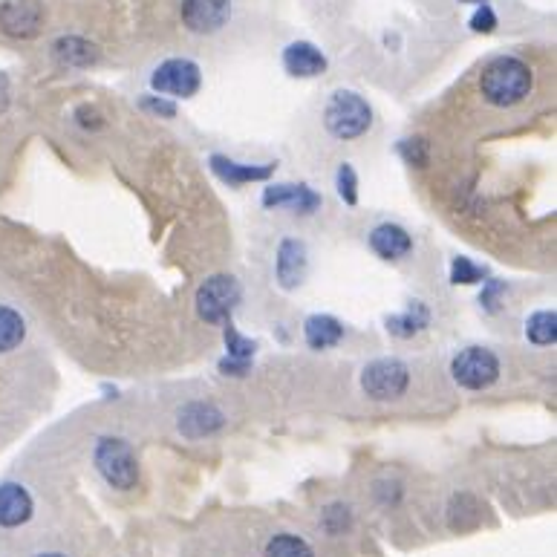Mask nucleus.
I'll use <instances>...</instances> for the list:
<instances>
[{
    "instance_id": "1",
    "label": "nucleus",
    "mask_w": 557,
    "mask_h": 557,
    "mask_svg": "<svg viewBox=\"0 0 557 557\" xmlns=\"http://www.w3.org/2000/svg\"><path fill=\"white\" fill-rule=\"evenodd\" d=\"M482 99L494 107H514L532 93V70L520 58H494L480 76Z\"/></svg>"
},
{
    "instance_id": "2",
    "label": "nucleus",
    "mask_w": 557,
    "mask_h": 557,
    "mask_svg": "<svg viewBox=\"0 0 557 557\" xmlns=\"http://www.w3.org/2000/svg\"><path fill=\"white\" fill-rule=\"evenodd\" d=\"M324 125H327V130L335 139L350 142V139L364 136L373 127V107L353 90H338V93H332V99L327 102Z\"/></svg>"
},
{
    "instance_id": "3",
    "label": "nucleus",
    "mask_w": 557,
    "mask_h": 557,
    "mask_svg": "<svg viewBox=\"0 0 557 557\" xmlns=\"http://www.w3.org/2000/svg\"><path fill=\"white\" fill-rule=\"evenodd\" d=\"M93 465L116 491H130L139 482V462L133 448L119 436H104L93 448Z\"/></svg>"
},
{
    "instance_id": "4",
    "label": "nucleus",
    "mask_w": 557,
    "mask_h": 557,
    "mask_svg": "<svg viewBox=\"0 0 557 557\" xmlns=\"http://www.w3.org/2000/svg\"><path fill=\"white\" fill-rule=\"evenodd\" d=\"M243 301V289L231 275H214L197 289V315L205 324H226Z\"/></svg>"
},
{
    "instance_id": "5",
    "label": "nucleus",
    "mask_w": 557,
    "mask_h": 557,
    "mask_svg": "<svg viewBox=\"0 0 557 557\" xmlns=\"http://www.w3.org/2000/svg\"><path fill=\"white\" fill-rule=\"evenodd\" d=\"M407 387H410V370L396 358H379L367 364L361 373V390L376 402H393L405 396Z\"/></svg>"
},
{
    "instance_id": "6",
    "label": "nucleus",
    "mask_w": 557,
    "mask_h": 557,
    "mask_svg": "<svg viewBox=\"0 0 557 557\" xmlns=\"http://www.w3.org/2000/svg\"><path fill=\"white\" fill-rule=\"evenodd\" d=\"M451 376L465 390H485L500 379V358L485 347H468L454 355Z\"/></svg>"
},
{
    "instance_id": "7",
    "label": "nucleus",
    "mask_w": 557,
    "mask_h": 557,
    "mask_svg": "<svg viewBox=\"0 0 557 557\" xmlns=\"http://www.w3.org/2000/svg\"><path fill=\"white\" fill-rule=\"evenodd\" d=\"M151 87L159 96H174V99H191L203 87V73L194 61L188 58H168L162 61L151 76Z\"/></svg>"
},
{
    "instance_id": "8",
    "label": "nucleus",
    "mask_w": 557,
    "mask_h": 557,
    "mask_svg": "<svg viewBox=\"0 0 557 557\" xmlns=\"http://www.w3.org/2000/svg\"><path fill=\"white\" fill-rule=\"evenodd\" d=\"M44 26L41 0H3L0 3V32L9 38H35Z\"/></svg>"
},
{
    "instance_id": "9",
    "label": "nucleus",
    "mask_w": 557,
    "mask_h": 557,
    "mask_svg": "<svg viewBox=\"0 0 557 557\" xmlns=\"http://www.w3.org/2000/svg\"><path fill=\"white\" fill-rule=\"evenodd\" d=\"M231 18V0H182V24L197 35H214Z\"/></svg>"
},
{
    "instance_id": "10",
    "label": "nucleus",
    "mask_w": 557,
    "mask_h": 557,
    "mask_svg": "<svg viewBox=\"0 0 557 557\" xmlns=\"http://www.w3.org/2000/svg\"><path fill=\"white\" fill-rule=\"evenodd\" d=\"M306 269H309L306 246L295 237H286L278 246V257H275V275H278L280 289H286V292L298 289L304 283Z\"/></svg>"
},
{
    "instance_id": "11",
    "label": "nucleus",
    "mask_w": 557,
    "mask_h": 557,
    "mask_svg": "<svg viewBox=\"0 0 557 557\" xmlns=\"http://www.w3.org/2000/svg\"><path fill=\"white\" fill-rule=\"evenodd\" d=\"M226 425L223 410L208 402H191L177 413V428L185 439H205Z\"/></svg>"
},
{
    "instance_id": "12",
    "label": "nucleus",
    "mask_w": 557,
    "mask_h": 557,
    "mask_svg": "<svg viewBox=\"0 0 557 557\" xmlns=\"http://www.w3.org/2000/svg\"><path fill=\"white\" fill-rule=\"evenodd\" d=\"M260 203L266 208H289L298 214H312L321 208V194H315L309 185H292V182H280V185H269L260 197Z\"/></svg>"
},
{
    "instance_id": "13",
    "label": "nucleus",
    "mask_w": 557,
    "mask_h": 557,
    "mask_svg": "<svg viewBox=\"0 0 557 557\" xmlns=\"http://www.w3.org/2000/svg\"><path fill=\"white\" fill-rule=\"evenodd\" d=\"M32 494L21 482H3L0 485V529H18L32 520Z\"/></svg>"
},
{
    "instance_id": "14",
    "label": "nucleus",
    "mask_w": 557,
    "mask_h": 557,
    "mask_svg": "<svg viewBox=\"0 0 557 557\" xmlns=\"http://www.w3.org/2000/svg\"><path fill=\"white\" fill-rule=\"evenodd\" d=\"M283 67L295 78H315L327 70V55L309 41H295L283 50Z\"/></svg>"
},
{
    "instance_id": "15",
    "label": "nucleus",
    "mask_w": 557,
    "mask_h": 557,
    "mask_svg": "<svg viewBox=\"0 0 557 557\" xmlns=\"http://www.w3.org/2000/svg\"><path fill=\"white\" fill-rule=\"evenodd\" d=\"M367 243H370V249L379 254L381 260H402V257L413 252L410 234L402 226H396V223H381V226L373 228Z\"/></svg>"
},
{
    "instance_id": "16",
    "label": "nucleus",
    "mask_w": 557,
    "mask_h": 557,
    "mask_svg": "<svg viewBox=\"0 0 557 557\" xmlns=\"http://www.w3.org/2000/svg\"><path fill=\"white\" fill-rule=\"evenodd\" d=\"M211 171L223 182H228V185H246V182H263V179L272 177L275 174V162H269V165H243V162H234L228 156L214 153L211 156Z\"/></svg>"
},
{
    "instance_id": "17",
    "label": "nucleus",
    "mask_w": 557,
    "mask_h": 557,
    "mask_svg": "<svg viewBox=\"0 0 557 557\" xmlns=\"http://www.w3.org/2000/svg\"><path fill=\"white\" fill-rule=\"evenodd\" d=\"M304 338L309 350H330L344 338V324L332 315H309L304 324Z\"/></svg>"
},
{
    "instance_id": "18",
    "label": "nucleus",
    "mask_w": 557,
    "mask_h": 557,
    "mask_svg": "<svg viewBox=\"0 0 557 557\" xmlns=\"http://www.w3.org/2000/svg\"><path fill=\"white\" fill-rule=\"evenodd\" d=\"M26 341L24 315L12 306L0 304V355L18 350Z\"/></svg>"
},
{
    "instance_id": "19",
    "label": "nucleus",
    "mask_w": 557,
    "mask_h": 557,
    "mask_svg": "<svg viewBox=\"0 0 557 557\" xmlns=\"http://www.w3.org/2000/svg\"><path fill=\"white\" fill-rule=\"evenodd\" d=\"M431 324V312L425 304H410L402 315L387 318V330L393 332L396 338H413L416 332H422Z\"/></svg>"
},
{
    "instance_id": "20",
    "label": "nucleus",
    "mask_w": 557,
    "mask_h": 557,
    "mask_svg": "<svg viewBox=\"0 0 557 557\" xmlns=\"http://www.w3.org/2000/svg\"><path fill=\"white\" fill-rule=\"evenodd\" d=\"M55 58L61 64H67V67H87V64H93L99 58V50L90 41L70 35V38L55 41Z\"/></svg>"
},
{
    "instance_id": "21",
    "label": "nucleus",
    "mask_w": 557,
    "mask_h": 557,
    "mask_svg": "<svg viewBox=\"0 0 557 557\" xmlns=\"http://www.w3.org/2000/svg\"><path fill=\"white\" fill-rule=\"evenodd\" d=\"M480 511H482L480 503H477L474 497H468V494H459V497H454L451 511H448L451 529H454V532H468V529H477L482 520Z\"/></svg>"
},
{
    "instance_id": "22",
    "label": "nucleus",
    "mask_w": 557,
    "mask_h": 557,
    "mask_svg": "<svg viewBox=\"0 0 557 557\" xmlns=\"http://www.w3.org/2000/svg\"><path fill=\"white\" fill-rule=\"evenodd\" d=\"M526 338L537 344V347H549L557 341V315L549 309L534 312L532 318L526 321Z\"/></svg>"
},
{
    "instance_id": "23",
    "label": "nucleus",
    "mask_w": 557,
    "mask_h": 557,
    "mask_svg": "<svg viewBox=\"0 0 557 557\" xmlns=\"http://www.w3.org/2000/svg\"><path fill=\"white\" fill-rule=\"evenodd\" d=\"M266 557H315L309 543L295 537V534H275L266 543Z\"/></svg>"
},
{
    "instance_id": "24",
    "label": "nucleus",
    "mask_w": 557,
    "mask_h": 557,
    "mask_svg": "<svg viewBox=\"0 0 557 557\" xmlns=\"http://www.w3.org/2000/svg\"><path fill=\"white\" fill-rule=\"evenodd\" d=\"M223 338H226V350H228L226 358H237V361H252L254 350H257V344H254L252 338H246V335L237 330V327H234L231 321H226V324H223Z\"/></svg>"
},
{
    "instance_id": "25",
    "label": "nucleus",
    "mask_w": 557,
    "mask_h": 557,
    "mask_svg": "<svg viewBox=\"0 0 557 557\" xmlns=\"http://www.w3.org/2000/svg\"><path fill=\"white\" fill-rule=\"evenodd\" d=\"M482 278H485V269L482 266H477L468 257H454V263H451V280L454 283L471 286V283H480Z\"/></svg>"
},
{
    "instance_id": "26",
    "label": "nucleus",
    "mask_w": 557,
    "mask_h": 557,
    "mask_svg": "<svg viewBox=\"0 0 557 557\" xmlns=\"http://www.w3.org/2000/svg\"><path fill=\"white\" fill-rule=\"evenodd\" d=\"M335 185H338V197L344 200L347 205L358 203V177H355L353 165L344 162L335 174Z\"/></svg>"
},
{
    "instance_id": "27",
    "label": "nucleus",
    "mask_w": 557,
    "mask_h": 557,
    "mask_svg": "<svg viewBox=\"0 0 557 557\" xmlns=\"http://www.w3.org/2000/svg\"><path fill=\"white\" fill-rule=\"evenodd\" d=\"M399 153L407 165H416V168H425L431 153H428V142L425 139H402L399 142Z\"/></svg>"
},
{
    "instance_id": "28",
    "label": "nucleus",
    "mask_w": 557,
    "mask_h": 557,
    "mask_svg": "<svg viewBox=\"0 0 557 557\" xmlns=\"http://www.w3.org/2000/svg\"><path fill=\"white\" fill-rule=\"evenodd\" d=\"M321 526L327 534H344V529H350V508L330 506L321 517Z\"/></svg>"
},
{
    "instance_id": "29",
    "label": "nucleus",
    "mask_w": 557,
    "mask_h": 557,
    "mask_svg": "<svg viewBox=\"0 0 557 557\" xmlns=\"http://www.w3.org/2000/svg\"><path fill=\"white\" fill-rule=\"evenodd\" d=\"M471 29L474 32H494L497 29V15H494V9L488 6V3H482L480 9L474 12V18H471Z\"/></svg>"
},
{
    "instance_id": "30",
    "label": "nucleus",
    "mask_w": 557,
    "mask_h": 557,
    "mask_svg": "<svg viewBox=\"0 0 557 557\" xmlns=\"http://www.w3.org/2000/svg\"><path fill=\"white\" fill-rule=\"evenodd\" d=\"M142 107L156 113V116H165V119H174V116H177V104L165 102V99H156V96H145V99H142Z\"/></svg>"
},
{
    "instance_id": "31",
    "label": "nucleus",
    "mask_w": 557,
    "mask_h": 557,
    "mask_svg": "<svg viewBox=\"0 0 557 557\" xmlns=\"http://www.w3.org/2000/svg\"><path fill=\"white\" fill-rule=\"evenodd\" d=\"M249 367H252V361H237V358H223V361H220V370H223L226 376H246Z\"/></svg>"
},
{
    "instance_id": "32",
    "label": "nucleus",
    "mask_w": 557,
    "mask_h": 557,
    "mask_svg": "<svg viewBox=\"0 0 557 557\" xmlns=\"http://www.w3.org/2000/svg\"><path fill=\"white\" fill-rule=\"evenodd\" d=\"M506 286L500 283V280H488V286H485V292H482V304L488 306V309H494V301L500 298V292H503Z\"/></svg>"
},
{
    "instance_id": "33",
    "label": "nucleus",
    "mask_w": 557,
    "mask_h": 557,
    "mask_svg": "<svg viewBox=\"0 0 557 557\" xmlns=\"http://www.w3.org/2000/svg\"><path fill=\"white\" fill-rule=\"evenodd\" d=\"M9 102H12V87H9V78L0 73V113H6Z\"/></svg>"
},
{
    "instance_id": "34",
    "label": "nucleus",
    "mask_w": 557,
    "mask_h": 557,
    "mask_svg": "<svg viewBox=\"0 0 557 557\" xmlns=\"http://www.w3.org/2000/svg\"><path fill=\"white\" fill-rule=\"evenodd\" d=\"M38 557H67V555H58V552H47V555H38Z\"/></svg>"
},
{
    "instance_id": "35",
    "label": "nucleus",
    "mask_w": 557,
    "mask_h": 557,
    "mask_svg": "<svg viewBox=\"0 0 557 557\" xmlns=\"http://www.w3.org/2000/svg\"><path fill=\"white\" fill-rule=\"evenodd\" d=\"M462 3H480L482 6V3H488V0H462Z\"/></svg>"
}]
</instances>
